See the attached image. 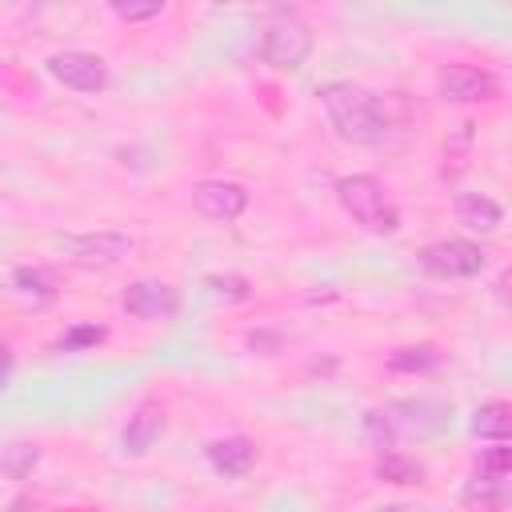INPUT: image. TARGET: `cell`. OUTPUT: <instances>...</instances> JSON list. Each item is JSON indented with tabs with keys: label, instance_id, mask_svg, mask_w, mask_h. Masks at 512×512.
I'll list each match as a JSON object with an SVG mask.
<instances>
[{
	"label": "cell",
	"instance_id": "cell-1",
	"mask_svg": "<svg viewBox=\"0 0 512 512\" xmlns=\"http://www.w3.org/2000/svg\"><path fill=\"white\" fill-rule=\"evenodd\" d=\"M316 96H320V108H324V116H328V124L336 128L340 140L376 148L392 136V116H388V108L376 92H368L360 84H348V80H332Z\"/></svg>",
	"mask_w": 512,
	"mask_h": 512
},
{
	"label": "cell",
	"instance_id": "cell-2",
	"mask_svg": "<svg viewBox=\"0 0 512 512\" xmlns=\"http://www.w3.org/2000/svg\"><path fill=\"white\" fill-rule=\"evenodd\" d=\"M444 424H448V404L444 400H432V396L388 400V404L364 412V436L380 452L384 448H400L408 440H432Z\"/></svg>",
	"mask_w": 512,
	"mask_h": 512
},
{
	"label": "cell",
	"instance_id": "cell-3",
	"mask_svg": "<svg viewBox=\"0 0 512 512\" xmlns=\"http://www.w3.org/2000/svg\"><path fill=\"white\" fill-rule=\"evenodd\" d=\"M312 52V28L296 8H272L260 28V60L276 72H296L304 68Z\"/></svg>",
	"mask_w": 512,
	"mask_h": 512
},
{
	"label": "cell",
	"instance_id": "cell-4",
	"mask_svg": "<svg viewBox=\"0 0 512 512\" xmlns=\"http://www.w3.org/2000/svg\"><path fill=\"white\" fill-rule=\"evenodd\" d=\"M336 200H340V208L360 224V228H368V232H396V224H400V216H396V208L388 204V192H384V184L376 180V176H368V172H356V176H344L340 184H336Z\"/></svg>",
	"mask_w": 512,
	"mask_h": 512
},
{
	"label": "cell",
	"instance_id": "cell-5",
	"mask_svg": "<svg viewBox=\"0 0 512 512\" xmlns=\"http://www.w3.org/2000/svg\"><path fill=\"white\" fill-rule=\"evenodd\" d=\"M484 264H488L484 248L472 244V240H460V236L436 240V244H428V248L420 252V268H424L428 276H436V280H464V276L484 272Z\"/></svg>",
	"mask_w": 512,
	"mask_h": 512
},
{
	"label": "cell",
	"instance_id": "cell-6",
	"mask_svg": "<svg viewBox=\"0 0 512 512\" xmlns=\"http://www.w3.org/2000/svg\"><path fill=\"white\" fill-rule=\"evenodd\" d=\"M60 248L80 268H112L132 252V236L104 228V232H84V236H60Z\"/></svg>",
	"mask_w": 512,
	"mask_h": 512
},
{
	"label": "cell",
	"instance_id": "cell-7",
	"mask_svg": "<svg viewBox=\"0 0 512 512\" xmlns=\"http://www.w3.org/2000/svg\"><path fill=\"white\" fill-rule=\"evenodd\" d=\"M120 308L144 324H160V320H172L180 312V292L164 280H132L124 292H120Z\"/></svg>",
	"mask_w": 512,
	"mask_h": 512
},
{
	"label": "cell",
	"instance_id": "cell-8",
	"mask_svg": "<svg viewBox=\"0 0 512 512\" xmlns=\"http://www.w3.org/2000/svg\"><path fill=\"white\" fill-rule=\"evenodd\" d=\"M436 88L452 104H476V100H496L500 96V80L488 68H476V64H444L436 72Z\"/></svg>",
	"mask_w": 512,
	"mask_h": 512
},
{
	"label": "cell",
	"instance_id": "cell-9",
	"mask_svg": "<svg viewBox=\"0 0 512 512\" xmlns=\"http://www.w3.org/2000/svg\"><path fill=\"white\" fill-rule=\"evenodd\" d=\"M48 72L56 84L72 88V92H104L108 88V64L96 52H56L48 60Z\"/></svg>",
	"mask_w": 512,
	"mask_h": 512
},
{
	"label": "cell",
	"instance_id": "cell-10",
	"mask_svg": "<svg viewBox=\"0 0 512 512\" xmlns=\"http://www.w3.org/2000/svg\"><path fill=\"white\" fill-rule=\"evenodd\" d=\"M192 204H196L200 216L228 224V220L244 216V208H248V188L236 184V180H200V184L192 188Z\"/></svg>",
	"mask_w": 512,
	"mask_h": 512
},
{
	"label": "cell",
	"instance_id": "cell-11",
	"mask_svg": "<svg viewBox=\"0 0 512 512\" xmlns=\"http://www.w3.org/2000/svg\"><path fill=\"white\" fill-rule=\"evenodd\" d=\"M160 428H164V408L152 404V400H144V404L128 416V424H124V432H120V448H124V456H144V452L156 444Z\"/></svg>",
	"mask_w": 512,
	"mask_h": 512
},
{
	"label": "cell",
	"instance_id": "cell-12",
	"mask_svg": "<svg viewBox=\"0 0 512 512\" xmlns=\"http://www.w3.org/2000/svg\"><path fill=\"white\" fill-rule=\"evenodd\" d=\"M208 464H212L220 476L240 480V476H248L252 464H256V444L244 440V436H220V440L208 444Z\"/></svg>",
	"mask_w": 512,
	"mask_h": 512
},
{
	"label": "cell",
	"instance_id": "cell-13",
	"mask_svg": "<svg viewBox=\"0 0 512 512\" xmlns=\"http://www.w3.org/2000/svg\"><path fill=\"white\" fill-rule=\"evenodd\" d=\"M464 504L480 508V512H500L508 500V472H492V468H472L468 484H464Z\"/></svg>",
	"mask_w": 512,
	"mask_h": 512
},
{
	"label": "cell",
	"instance_id": "cell-14",
	"mask_svg": "<svg viewBox=\"0 0 512 512\" xmlns=\"http://www.w3.org/2000/svg\"><path fill=\"white\" fill-rule=\"evenodd\" d=\"M452 208H456V220L468 232H480V236H488V232H496L504 224V208L484 192H460Z\"/></svg>",
	"mask_w": 512,
	"mask_h": 512
},
{
	"label": "cell",
	"instance_id": "cell-15",
	"mask_svg": "<svg viewBox=\"0 0 512 512\" xmlns=\"http://www.w3.org/2000/svg\"><path fill=\"white\" fill-rule=\"evenodd\" d=\"M468 432L472 436H480V440H508V432H512V408L504 404V400H492V404H480L476 412H472V420H468Z\"/></svg>",
	"mask_w": 512,
	"mask_h": 512
},
{
	"label": "cell",
	"instance_id": "cell-16",
	"mask_svg": "<svg viewBox=\"0 0 512 512\" xmlns=\"http://www.w3.org/2000/svg\"><path fill=\"white\" fill-rule=\"evenodd\" d=\"M376 476H380V480H388V484H420L424 464H420V460H412V456H408V452H400V448H384V452H380V460H376Z\"/></svg>",
	"mask_w": 512,
	"mask_h": 512
},
{
	"label": "cell",
	"instance_id": "cell-17",
	"mask_svg": "<svg viewBox=\"0 0 512 512\" xmlns=\"http://www.w3.org/2000/svg\"><path fill=\"white\" fill-rule=\"evenodd\" d=\"M440 364V352L432 344H416V348H396L388 356V368L392 372H432Z\"/></svg>",
	"mask_w": 512,
	"mask_h": 512
},
{
	"label": "cell",
	"instance_id": "cell-18",
	"mask_svg": "<svg viewBox=\"0 0 512 512\" xmlns=\"http://www.w3.org/2000/svg\"><path fill=\"white\" fill-rule=\"evenodd\" d=\"M40 460V448L36 444H4L0 448V472H8L12 480H24Z\"/></svg>",
	"mask_w": 512,
	"mask_h": 512
},
{
	"label": "cell",
	"instance_id": "cell-19",
	"mask_svg": "<svg viewBox=\"0 0 512 512\" xmlns=\"http://www.w3.org/2000/svg\"><path fill=\"white\" fill-rule=\"evenodd\" d=\"M12 288H16L20 296H32V300H48V296H52V276H48L44 268H32V264H24V268H16V272H12Z\"/></svg>",
	"mask_w": 512,
	"mask_h": 512
},
{
	"label": "cell",
	"instance_id": "cell-20",
	"mask_svg": "<svg viewBox=\"0 0 512 512\" xmlns=\"http://www.w3.org/2000/svg\"><path fill=\"white\" fill-rule=\"evenodd\" d=\"M104 340V328H96V324H76V328H68L64 336H60V348L64 352H76V348H92V344H100Z\"/></svg>",
	"mask_w": 512,
	"mask_h": 512
},
{
	"label": "cell",
	"instance_id": "cell-21",
	"mask_svg": "<svg viewBox=\"0 0 512 512\" xmlns=\"http://www.w3.org/2000/svg\"><path fill=\"white\" fill-rule=\"evenodd\" d=\"M204 284H208L216 296H224V300H248V296H252V288H248L244 276H208Z\"/></svg>",
	"mask_w": 512,
	"mask_h": 512
},
{
	"label": "cell",
	"instance_id": "cell-22",
	"mask_svg": "<svg viewBox=\"0 0 512 512\" xmlns=\"http://www.w3.org/2000/svg\"><path fill=\"white\" fill-rule=\"evenodd\" d=\"M112 12L120 16V20H152V16H160L164 12V0H148V4H124V0H116L112 4Z\"/></svg>",
	"mask_w": 512,
	"mask_h": 512
},
{
	"label": "cell",
	"instance_id": "cell-23",
	"mask_svg": "<svg viewBox=\"0 0 512 512\" xmlns=\"http://www.w3.org/2000/svg\"><path fill=\"white\" fill-rule=\"evenodd\" d=\"M12 380V352H8V344L0 340V388Z\"/></svg>",
	"mask_w": 512,
	"mask_h": 512
},
{
	"label": "cell",
	"instance_id": "cell-24",
	"mask_svg": "<svg viewBox=\"0 0 512 512\" xmlns=\"http://www.w3.org/2000/svg\"><path fill=\"white\" fill-rule=\"evenodd\" d=\"M376 512H412V508H404V504H384V508H376Z\"/></svg>",
	"mask_w": 512,
	"mask_h": 512
}]
</instances>
